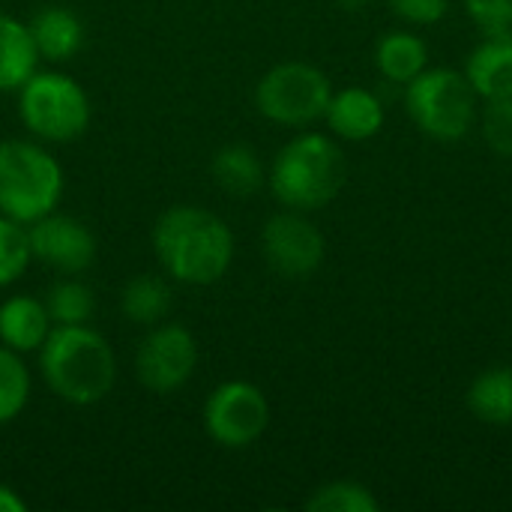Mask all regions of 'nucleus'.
<instances>
[{
	"mask_svg": "<svg viewBox=\"0 0 512 512\" xmlns=\"http://www.w3.org/2000/svg\"><path fill=\"white\" fill-rule=\"evenodd\" d=\"M30 36L39 51V60L45 57L51 63H66L84 45V24L66 6H45L33 15Z\"/></svg>",
	"mask_w": 512,
	"mask_h": 512,
	"instance_id": "obj_14",
	"label": "nucleus"
},
{
	"mask_svg": "<svg viewBox=\"0 0 512 512\" xmlns=\"http://www.w3.org/2000/svg\"><path fill=\"white\" fill-rule=\"evenodd\" d=\"M30 402V372L18 351L0 342V426L12 423Z\"/></svg>",
	"mask_w": 512,
	"mask_h": 512,
	"instance_id": "obj_22",
	"label": "nucleus"
},
{
	"mask_svg": "<svg viewBox=\"0 0 512 512\" xmlns=\"http://www.w3.org/2000/svg\"><path fill=\"white\" fill-rule=\"evenodd\" d=\"M309 512H378L381 504L378 498L354 480H336L321 486L309 501H306Z\"/></svg>",
	"mask_w": 512,
	"mask_h": 512,
	"instance_id": "obj_23",
	"label": "nucleus"
},
{
	"mask_svg": "<svg viewBox=\"0 0 512 512\" xmlns=\"http://www.w3.org/2000/svg\"><path fill=\"white\" fill-rule=\"evenodd\" d=\"M468 408L480 423L512 426V366H495L468 387Z\"/></svg>",
	"mask_w": 512,
	"mask_h": 512,
	"instance_id": "obj_18",
	"label": "nucleus"
},
{
	"mask_svg": "<svg viewBox=\"0 0 512 512\" xmlns=\"http://www.w3.org/2000/svg\"><path fill=\"white\" fill-rule=\"evenodd\" d=\"M153 252L162 270L183 285H213L234 261V234L204 207H171L153 225Z\"/></svg>",
	"mask_w": 512,
	"mask_h": 512,
	"instance_id": "obj_1",
	"label": "nucleus"
},
{
	"mask_svg": "<svg viewBox=\"0 0 512 512\" xmlns=\"http://www.w3.org/2000/svg\"><path fill=\"white\" fill-rule=\"evenodd\" d=\"M210 174L213 180L237 198H246L252 192H258L267 180L264 165L258 159V153L249 144H225L216 150L213 162H210Z\"/></svg>",
	"mask_w": 512,
	"mask_h": 512,
	"instance_id": "obj_17",
	"label": "nucleus"
},
{
	"mask_svg": "<svg viewBox=\"0 0 512 512\" xmlns=\"http://www.w3.org/2000/svg\"><path fill=\"white\" fill-rule=\"evenodd\" d=\"M0 512H27L24 498L15 489H9L6 483H0Z\"/></svg>",
	"mask_w": 512,
	"mask_h": 512,
	"instance_id": "obj_28",
	"label": "nucleus"
},
{
	"mask_svg": "<svg viewBox=\"0 0 512 512\" xmlns=\"http://www.w3.org/2000/svg\"><path fill=\"white\" fill-rule=\"evenodd\" d=\"M63 195L60 162L36 141H0V213L30 225L57 210Z\"/></svg>",
	"mask_w": 512,
	"mask_h": 512,
	"instance_id": "obj_4",
	"label": "nucleus"
},
{
	"mask_svg": "<svg viewBox=\"0 0 512 512\" xmlns=\"http://www.w3.org/2000/svg\"><path fill=\"white\" fill-rule=\"evenodd\" d=\"M33 261L27 225L0 213V288L18 282Z\"/></svg>",
	"mask_w": 512,
	"mask_h": 512,
	"instance_id": "obj_24",
	"label": "nucleus"
},
{
	"mask_svg": "<svg viewBox=\"0 0 512 512\" xmlns=\"http://www.w3.org/2000/svg\"><path fill=\"white\" fill-rule=\"evenodd\" d=\"M33 258L54 267L63 276L84 273L96 261V237L93 231L72 216L48 213L27 225Z\"/></svg>",
	"mask_w": 512,
	"mask_h": 512,
	"instance_id": "obj_11",
	"label": "nucleus"
},
{
	"mask_svg": "<svg viewBox=\"0 0 512 512\" xmlns=\"http://www.w3.org/2000/svg\"><path fill=\"white\" fill-rule=\"evenodd\" d=\"M477 93L456 69H423L408 81L405 105L411 120L435 141H459L477 117Z\"/></svg>",
	"mask_w": 512,
	"mask_h": 512,
	"instance_id": "obj_6",
	"label": "nucleus"
},
{
	"mask_svg": "<svg viewBox=\"0 0 512 512\" xmlns=\"http://www.w3.org/2000/svg\"><path fill=\"white\" fill-rule=\"evenodd\" d=\"M333 87L330 78L300 60L273 66L255 87V108L282 126H309L324 117Z\"/></svg>",
	"mask_w": 512,
	"mask_h": 512,
	"instance_id": "obj_7",
	"label": "nucleus"
},
{
	"mask_svg": "<svg viewBox=\"0 0 512 512\" xmlns=\"http://www.w3.org/2000/svg\"><path fill=\"white\" fill-rule=\"evenodd\" d=\"M45 309L54 321V327H72V324H87L96 309L93 291L78 282V279H60L48 288L45 294Z\"/></svg>",
	"mask_w": 512,
	"mask_h": 512,
	"instance_id": "obj_21",
	"label": "nucleus"
},
{
	"mask_svg": "<svg viewBox=\"0 0 512 512\" xmlns=\"http://www.w3.org/2000/svg\"><path fill=\"white\" fill-rule=\"evenodd\" d=\"M375 63H378L384 78L408 84L411 78H417L426 69L429 48L420 36L405 33V30H393V33L381 36V42L375 48Z\"/></svg>",
	"mask_w": 512,
	"mask_h": 512,
	"instance_id": "obj_19",
	"label": "nucleus"
},
{
	"mask_svg": "<svg viewBox=\"0 0 512 512\" xmlns=\"http://www.w3.org/2000/svg\"><path fill=\"white\" fill-rule=\"evenodd\" d=\"M465 75L480 99H512V39L486 36V42L471 51Z\"/></svg>",
	"mask_w": 512,
	"mask_h": 512,
	"instance_id": "obj_15",
	"label": "nucleus"
},
{
	"mask_svg": "<svg viewBox=\"0 0 512 512\" xmlns=\"http://www.w3.org/2000/svg\"><path fill=\"white\" fill-rule=\"evenodd\" d=\"M36 66L39 51L33 45L30 24L0 12V93H18Z\"/></svg>",
	"mask_w": 512,
	"mask_h": 512,
	"instance_id": "obj_16",
	"label": "nucleus"
},
{
	"mask_svg": "<svg viewBox=\"0 0 512 512\" xmlns=\"http://www.w3.org/2000/svg\"><path fill=\"white\" fill-rule=\"evenodd\" d=\"M261 249L267 264L285 279H309L324 261V234L300 213L285 210L267 219L261 231Z\"/></svg>",
	"mask_w": 512,
	"mask_h": 512,
	"instance_id": "obj_10",
	"label": "nucleus"
},
{
	"mask_svg": "<svg viewBox=\"0 0 512 512\" xmlns=\"http://www.w3.org/2000/svg\"><path fill=\"white\" fill-rule=\"evenodd\" d=\"M198 366V342L183 324H156L138 342L135 378L156 396L177 393L189 384Z\"/></svg>",
	"mask_w": 512,
	"mask_h": 512,
	"instance_id": "obj_9",
	"label": "nucleus"
},
{
	"mask_svg": "<svg viewBox=\"0 0 512 512\" xmlns=\"http://www.w3.org/2000/svg\"><path fill=\"white\" fill-rule=\"evenodd\" d=\"M348 162L342 147L321 135V132H303L291 138L270 165V189L279 204L288 210H321L327 207L345 186Z\"/></svg>",
	"mask_w": 512,
	"mask_h": 512,
	"instance_id": "obj_3",
	"label": "nucleus"
},
{
	"mask_svg": "<svg viewBox=\"0 0 512 512\" xmlns=\"http://www.w3.org/2000/svg\"><path fill=\"white\" fill-rule=\"evenodd\" d=\"M483 138L492 153L512 159V99H492L483 111Z\"/></svg>",
	"mask_w": 512,
	"mask_h": 512,
	"instance_id": "obj_25",
	"label": "nucleus"
},
{
	"mask_svg": "<svg viewBox=\"0 0 512 512\" xmlns=\"http://www.w3.org/2000/svg\"><path fill=\"white\" fill-rule=\"evenodd\" d=\"M39 372L48 390L78 408L102 402L117 381V360L102 333L87 324L51 327L42 342Z\"/></svg>",
	"mask_w": 512,
	"mask_h": 512,
	"instance_id": "obj_2",
	"label": "nucleus"
},
{
	"mask_svg": "<svg viewBox=\"0 0 512 512\" xmlns=\"http://www.w3.org/2000/svg\"><path fill=\"white\" fill-rule=\"evenodd\" d=\"M372 0H339V6L342 9H348V12H357V9H366Z\"/></svg>",
	"mask_w": 512,
	"mask_h": 512,
	"instance_id": "obj_29",
	"label": "nucleus"
},
{
	"mask_svg": "<svg viewBox=\"0 0 512 512\" xmlns=\"http://www.w3.org/2000/svg\"><path fill=\"white\" fill-rule=\"evenodd\" d=\"M171 288L159 276H135L120 294L123 315L138 327H156L171 312Z\"/></svg>",
	"mask_w": 512,
	"mask_h": 512,
	"instance_id": "obj_20",
	"label": "nucleus"
},
{
	"mask_svg": "<svg viewBox=\"0 0 512 512\" xmlns=\"http://www.w3.org/2000/svg\"><path fill=\"white\" fill-rule=\"evenodd\" d=\"M390 9L411 24H438L447 15V0H387Z\"/></svg>",
	"mask_w": 512,
	"mask_h": 512,
	"instance_id": "obj_27",
	"label": "nucleus"
},
{
	"mask_svg": "<svg viewBox=\"0 0 512 512\" xmlns=\"http://www.w3.org/2000/svg\"><path fill=\"white\" fill-rule=\"evenodd\" d=\"M465 6L489 39H512V0H465Z\"/></svg>",
	"mask_w": 512,
	"mask_h": 512,
	"instance_id": "obj_26",
	"label": "nucleus"
},
{
	"mask_svg": "<svg viewBox=\"0 0 512 512\" xmlns=\"http://www.w3.org/2000/svg\"><path fill=\"white\" fill-rule=\"evenodd\" d=\"M18 117L42 141L66 144L90 126V99L66 72H33L18 87Z\"/></svg>",
	"mask_w": 512,
	"mask_h": 512,
	"instance_id": "obj_5",
	"label": "nucleus"
},
{
	"mask_svg": "<svg viewBox=\"0 0 512 512\" xmlns=\"http://www.w3.org/2000/svg\"><path fill=\"white\" fill-rule=\"evenodd\" d=\"M204 432L225 450L255 444L270 426V402L249 381H225L204 402Z\"/></svg>",
	"mask_w": 512,
	"mask_h": 512,
	"instance_id": "obj_8",
	"label": "nucleus"
},
{
	"mask_svg": "<svg viewBox=\"0 0 512 512\" xmlns=\"http://www.w3.org/2000/svg\"><path fill=\"white\" fill-rule=\"evenodd\" d=\"M324 120L345 141H369L384 129V105L372 90L348 87L330 96Z\"/></svg>",
	"mask_w": 512,
	"mask_h": 512,
	"instance_id": "obj_12",
	"label": "nucleus"
},
{
	"mask_svg": "<svg viewBox=\"0 0 512 512\" xmlns=\"http://www.w3.org/2000/svg\"><path fill=\"white\" fill-rule=\"evenodd\" d=\"M54 321L45 309V300L30 294H15L0 303V342L18 354L39 351L48 339Z\"/></svg>",
	"mask_w": 512,
	"mask_h": 512,
	"instance_id": "obj_13",
	"label": "nucleus"
}]
</instances>
